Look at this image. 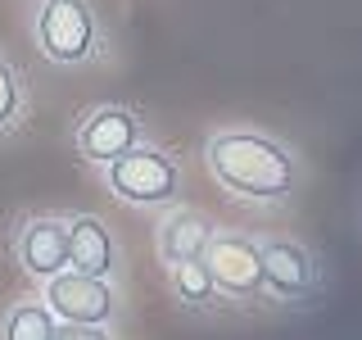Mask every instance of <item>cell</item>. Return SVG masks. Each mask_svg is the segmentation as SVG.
Returning <instances> with one entry per match:
<instances>
[{"label": "cell", "mask_w": 362, "mask_h": 340, "mask_svg": "<svg viewBox=\"0 0 362 340\" xmlns=\"http://www.w3.org/2000/svg\"><path fill=\"white\" fill-rule=\"evenodd\" d=\"M204 264L213 272V286L240 295V300L263 290V259H258V245L245 236H209Z\"/></svg>", "instance_id": "277c9868"}, {"label": "cell", "mask_w": 362, "mask_h": 340, "mask_svg": "<svg viewBox=\"0 0 362 340\" xmlns=\"http://www.w3.org/2000/svg\"><path fill=\"white\" fill-rule=\"evenodd\" d=\"M173 286H177L181 300H190V304L209 300V295H213V272H209V264H204V254L173 264Z\"/></svg>", "instance_id": "7c38bea8"}, {"label": "cell", "mask_w": 362, "mask_h": 340, "mask_svg": "<svg viewBox=\"0 0 362 340\" xmlns=\"http://www.w3.org/2000/svg\"><path fill=\"white\" fill-rule=\"evenodd\" d=\"M209 222L190 209H173L158 227V249H163L168 264H181V259H199L204 245H209Z\"/></svg>", "instance_id": "30bf717a"}, {"label": "cell", "mask_w": 362, "mask_h": 340, "mask_svg": "<svg viewBox=\"0 0 362 340\" xmlns=\"http://www.w3.org/2000/svg\"><path fill=\"white\" fill-rule=\"evenodd\" d=\"M258 259H263V286L272 295H303L313 286V259L303 245L267 241V245H258Z\"/></svg>", "instance_id": "52a82bcc"}, {"label": "cell", "mask_w": 362, "mask_h": 340, "mask_svg": "<svg viewBox=\"0 0 362 340\" xmlns=\"http://www.w3.org/2000/svg\"><path fill=\"white\" fill-rule=\"evenodd\" d=\"M136 136H141V128H136V118L127 109H95L82 123V132H77V150L86 159H95V164H109L122 150H132Z\"/></svg>", "instance_id": "8992f818"}, {"label": "cell", "mask_w": 362, "mask_h": 340, "mask_svg": "<svg viewBox=\"0 0 362 340\" xmlns=\"http://www.w3.org/2000/svg\"><path fill=\"white\" fill-rule=\"evenodd\" d=\"M14 109H18V82H14V68L0 60V128L14 118Z\"/></svg>", "instance_id": "4fadbf2b"}, {"label": "cell", "mask_w": 362, "mask_h": 340, "mask_svg": "<svg viewBox=\"0 0 362 340\" xmlns=\"http://www.w3.org/2000/svg\"><path fill=\"white\" fill-rule=\"evenodd\" d=\"M18 254H23V268L37 272V277L64 272L68 268V222H54V218L28 222V232L18 241Z\"/></svg>", "instance_id": "ba28073f"}, {"label": "cell", "mask_w": 362, "mask_h": 340, "mask_svg": "<svg viewBox=\"0 0 362 340\" xmlns=\"http://www.w3.org/2000/svg\"><path fill=\"white\" fill-rule=\"evenodd\" d=\"M45 300L64 322H109L113 313V290L105 286V277H86V272H54Z\"/></svg>", "instance_id": "5b68a950"}, {"label": "cell", "mask_w": 362, "mask_h": 340, "mask_svg": "<svg viewBox=\"0 0 362 340\" xmlns=\"http://www.w3.org/2000/svg\"><path fill=\"white\" fill-rule=\"evenodd\" d=\"M54 340H109V332L100 322H64L54 327Z\"/></svg>", "instance_id": "5bb4252c"}, {"label": "cell", "mask_w": 362, "mask_h": 340, "mask_svg": "<svg viewBox=\"0 0 362 340\" xmlns=\"http://www.w3.org/2000/svg\"><path fill=\"white\" fill-rule=\"evenodd\" d=\"M204 159H209V173L222 186H231L235 196H249V200H276V196H286L290 181H294L290 154L276 141L254 136V132L213 136L204 145Z\"/></svg>", "instance_id": "6da1fadb"}, {"label": "cell", "mask_w": 362, "mask_h": 340, "mask_svg": "<svg viewBox=\"0 0 362 340\" xmlns=\"http://www.w3.org/2000/svg\"><path fill=\"white\" fill-rule=\"evenodd\" d=\"M37 41L54 64H82L95 45V18L86 0H45L37 18Z\"/></svg>", "instance_id": "3957f363"}, {"label": "cell", "mask_w": 362, "mask_h": 340, "mask_svg": "<svg viewBox=\"0 0 362 340\" xmlns=\"http://www.w3.org/2000/svg\"><path fill=\"white\" fill-rule=\"evenodd\" d=\"M5 340H54V317L41 304H18L5 322Z\"/></svg>", "instance_id": "8fae6325"}, {"label": "cell", "mask_w": 362, "mask_h": 340, "mask_svg": "<svg viewBox=\"0 0 362 340\" xmlns=\"http://www.w3.org/2000/svg\"><path fill=\"white\" fill-rule=\"evenodd\" d=\"M68 264H73V272H86V277H105L113 268V241L100 218L68 222Z\"/></svg>", "instance_id": "9c48e42d"}, {"label": "cell", "mask_w": 362, "mask_h": 340, "mask_svg": "<svg viewBox=\"0 0 362 340\" xmlns=\"http://www.w3.org/2000/svg\"><path fill=\"white\" fill-rule=\"evenodd\" d=\"M177 181H181L177 164L150 145H132L118 159H109V186L127 204H163L177 196Z\"/></svg>", "instance_id": "7a4b0ae2"}]
</instances>
